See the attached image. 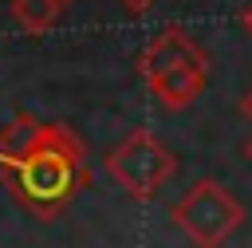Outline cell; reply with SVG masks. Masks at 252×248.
<instances>
[{"label":"cell","instance_id":"cell-1","mask_svg":"<svg viewBox=\"0 0 252 248\" xmlns=\"http://www.w3.org/2000/svg\"><path fill=\"white\" fill-rule=\"evenodd\" d=\"M0 173L12 189V197L39 220H55L91 181L83 142L63 122L39 126L35 142L20 157L0 161Z\"/></svg>","mask_w":252,"mask_h":248},{"label":"cell","instance_id":"cell-2","mask_svg":"<svg viewBox=\"0 0 252 248\" xmlns=\"http://www.w3.org/2000/svg\"><path fill=\"white\" fill-rule=\"evenodd\" d=\"M173 224L181 228V236L193 244V248H220L244 220V209L240 201L213 177H201L189 185L185 197L173 201L169 209Z\"/></svg>","mask_w":252,"mask_h":248},{"label":"cell","instance_id":"cell-3","mask_svg":"<svg viewBox=\"0 0 252 248\" xmlns=\"http://www.w3.org/2000/svg\"><path fill=\"white\" fill-rule=\"evenodd\" d=\"M106 173H110V181H114L126 197L150 201V197L177 173V157H173V150H169L154 130L138 126V130H130V134L106 154Z\"/></svg>","mask_w":252,"mask_h":248},{"label":"cell","instance_id":"cell-4","mask_svg":"<svg viewBox=\"0 0 252 248\" xmlns=\"http://www.w3.org/2000/svg\"><path fill=\"white\" fill-rule=\"evenodd\" d=\"M169 67H201V71H209L205 47H201L185 28H177V24L161 28V31L142 47V55H138L142 79H150V75H158V71H169Z\"/></svg>","mask_w":252,"mask_h":248},{"label":"cell","instance_id":"cell-5","mask_svg":"<svg viewBox=\"0 0 252 248\" xmlns=\"http://www.w3.org/2000/svg\"><path fill=\"white\" fill-rule=\"evenodd\" d=\"M205 75L201 67H169V71H158L146 79L150 94L165 106V110H185L201 91H205Z\"/></svg>","mask_w":252,"mask_h":248},{"label":"cell","instance_id":"cell-6","mask_svg":"<svg viewBox=\"0 0 252 248\" xmlns=\"http://www.w3.org/2000/svg\"><path fill=\"white\" fill-rule=\"evenodd\" d=\"M39 118L35 114H28V110H16L12 118H8V126L0 130V161H12V157H20L32 142H35V134H39Z\"/></svg>","mask_w":252,"mask_h":248},{"label":"cell","instance_id":"cell-7","mask_svg":"<svg viewBox=\"0 0 252 248\" xmlns=\"http://www.w3.org/2000/svg\"><path fill=\"white\" fill-rule=\"evenodd\" d=\"M59 16H63L59 0H12V20L32 35H43L47 28H55Z\"/></svg>","mask_w":252,"mask_h":248},{"label":"cell","instance_id":"cell-8","mask_svg":"<svg viewBox=\"0 0 252 248\" xmlns=\"http://www.w3.org/2000/svg\"><path fill=\"white\" fill-rule=\"evenodd\" d=\"M118 4H122V12H126V16H142V12H150L158 0H118Z\"/></svg>","mask_w":252,"mask_h":248},{"label":"cell","instance_id":"cell-9","mask_svg":"<svg viewBox=\"0 0 252 248\" xmlns=\"http://www.w3.org/2000/svg\"><path fill=\"white\" fill-rule=\"evenodd\" d=\"M240 118L252 126V91H248V94H240Z\"/></svg>","mask_w":252,"mask_h":248},{"label":"cell","instance_id":"cell-10","mask_svg":"<svg viewBox=\"0 0 252 248\" xmlns=\"http://www.w3.org/2000/svg\"><path fill=\"white\" fill-rule=\"evenodd\" d=\"M240 24H244V31H248V35H252V4H248V8H244V12H240Z\"/></svg>","mask_w":252,"mask_h":248},{"label":"cell","instance_id":"cell-11","mask_svg":"<svg viewBox=\"0 0 252 248\" xmlns=\"http://www.w3.org/2000/svg\"><path fill=\"white\" fill-rule=\"evenodd\" d=\"M244 157H248V165H252V138L244 142Z\"/></svg>","mask_w":252,"mask_h":248},{"label":"cell","instance_id":"cell-12","mask_svg":"<svg viewBox=\"0 0 252 248\" xmlns=\"http://www.w3.org/2000/svg\"><path fill=\"white\" fill-rule=\"evenodd\" d=\"M59 4H63V8H67V4H71V0H59Z\"/></svg>","mask_w":252,"mask_h":248}]
</instances>
